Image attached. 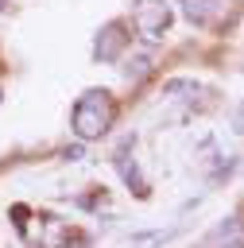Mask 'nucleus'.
<instances>
[{
    "instance_id": "1",
    "label": "nucleus",
    "mask_w": 244,
    "mask_h": 248,
    "mask_svg": "<svg viewBox=\"0 0 244 248\" xmlns=\"http://www.w3.org/2000/svg\"><path fill=\"white\" fill-rule=\"evenodd\" d=\"M112 120H116V101H112L108 89H85L77 97V105H74V116H70L74 136L85 140V143L89 140H101L112 128Z\"/></svg>"
},
{
    "instance_id": "2",
    "label": "nucleus",
    "mask_w": 244,
    "mask_h": 248,
    "mask_svg": "<svg viewBox=\"0 0 244 248\" xmlns=\"http://www.w3.org/2000/svg\"><path fill=\"white\" fill-rule=\"evenodd\" d=\"M178 4H182V16L190 23H198V27H221L236 12L232 0H178Z\"/></svg>"
},
{
    "instance_id": "3",
    "label": "nucleus",
    "mask_w": 244,
    "mask_h": 248,
    "mask_svg": "<svg viewBox=\"0 0 244 248\" xmlns=\"http://www.w3.org/2000/svg\"><path fill=\"white\" fill-rule=\"evenodd\" d=\"M136 31H139L147 43H159V39L170 31V8H167L163 0L139 4V12H136Z\"/></svg>"
},
{
    "instance_id": "4",
    "label": "nucleus",
    "mask_w": 244,
    "mask_h": 248,
    "mask_svg": "<svg viewBox=\"0 0 244 248\" xmlns=\"http://www.w3.org/2000/svg\"><path fill=\"white\" fill-rule=\"evenodd\" d=\"M124 46H128V27H124L120 19H112V23H105V27L97 31L93 54H97L101 62H116V58L124 54Z\"/></svg>"
},
{
    "instance_id": "5",
    "label": "nucleus",
    "mask_w": 244,
    "mask_h": 248,
    "mask_svg": "<svg viewBox=\"0 0 244 248\" xmlns=\"http://www.w3.org/2000/svg\"><path fill=\"white\" fill-rule=\"evenodd\" d=\"M213 244H221V248H244V217H225L213 229Z\"/></svg>"
},
{
    "instance_id": "6",
    "label": "nucleus",
    "mask_w": 244,
    "mask_h": 248,
    "mask_svg": "<svg viewBox=\"0 0 244 248\" xmlns=\"http://www.w3.org/2000/svg\"><path fill=\"white\" fill-rule=\"evenodd\" d=\"M116 170H120V178L136 190V198H147V178L139 174V167H136V163H128V155H116Z\"/></svg>"
},
{
    "instance_id": "7",
    "label": "nucleus",
    "mask_w": 244,
    "mask_h": 248,
    "mask_svg": "<svg viewBox=\"0 0 244 248\" xmlns=\"http://www.w3.org/2000/svg\"><path fill=\"white\" fill-rule=\"evenodd\" d=\"M151 66H155L151 54H136V58L124 62V78H128V81H143V78L151 74Z\"/></svg>"
},
{
    "instance_id": "8",
    "label": "nucleus",
    "mask_w": 244,
    "mask_h": 248,
    "mask_svg": "<svg viewBox=\"0 0 244 248\" xmlns=\"http://www.w3.org/2000/svg\"><path fill=\"white\" fill-rule=\"evenodd\" d=\"M4 8H8V0H0V12H4Z\"/></svg>"
},
{
    "instance_id": "9",
    "label": "nucleus",
    "mask_w": 244,
    "mask_h": 248,
    "mask_svg": "<svg viewBox=\"0 0 244 248\" xmlns=\"http://www.w3.org/2000/svg\"><path fill=\"white\" fill-rule=\"evenodd\" d=\"M0 97H4V89H0Z\"/></svg>"
}]
</instances>
